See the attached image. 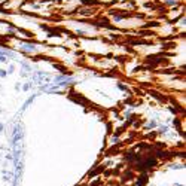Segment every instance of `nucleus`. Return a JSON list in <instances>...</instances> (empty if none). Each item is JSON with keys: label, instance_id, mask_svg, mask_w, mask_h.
<instances>
[{"label": "nucleus", "instance_id": "1", "mask_svg": "<svg viewBox=\"0 0 186 186\" xmlns=\"http://www.w3.org/2000/svg\"><path fill=\"white\" fill-rule=\"evenodd\" d=\"M6 76V72L5 70H0V78H5Z\"/></svg>", "mask_w": 186, "mask_h": 186}, {"label": "nucleus", "instance_id": "2", "mask_svg": "<svg viewBox=\"0 0 186 186\" xmlns=\"http://www.w3.org/2000/svg\"><path fill=\"white\" fill-rule=\"evenodd\" d=\"M153 126H155V122H150V124H149L146 128H147V130H150V128H153Z\"/></svg>", "mask_w": 186, "mask_h": 186}, {"label": "nucleus", "instance_id": "3", "mask_svg": "<svg viewBox=\"0 0 186 186\" xmlns=\"http://www.w3.org/2000/svg\"><path fill=\"white\" fill-rule=\"evenodd\" d=\"M0 61H2V63H5V61H6V58H5L3 55H0Z\"/></svg>", "mask_w": 186, "mask_h": 186}, {"label": "nucleus", "instance_id": "4", "mask_svg": "<svg viewBox=\"0 0 186 186\" xmlns=\"http://www.w3.org/2000/svg\"><path fill=\"white\" fill-rule=\"evenodd\" d=\"M119 88H121V89H126V87L124 85V83H119Z\"/></svg>", "mask_w": 186, "mask_h": 186}, {"label": "nucleus", "instance_id": "5", "mask_svg": "<svg viewBox=\"0 0 186 186\" xmlns=\"http://www.w3.org/2000/svg\"><path fill=\"white\" fill-rule=\"evenodd\" d=\"M28 88H30V85H24V87H22V89H24V91H27Z\"/></svg>", "mask_w": 186, "mask_h": 186}, {"label": "nucleus", "instance_id": "6", "mask_svg": "<svg viewBox=\"0 0 186 186\" xmlns=\"http://www.w3.org/2000/svg\"><path fill=\"white\" fill-rule=\"evenodd\" d=\"M3 126H5L3 124H0V131H3Z\"/></svg>", "mask_w": 186, "mask_h": 186}]
</instances>
